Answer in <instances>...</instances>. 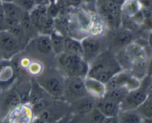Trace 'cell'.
I'll return each instance as SVG.
<instances>
[{"label":"cell","instance_id":"1","mask_svg":"<svg viewBox=\"0 0 152 123\" xmlns=\"http://www.w3.org/2000/svg\"><path fill=\"white\" fill-rule=\"evenodd\" d=\"M88 76L106 83L117 73L123 71L117 55L108 49L99 53L90 64Z\"/></svg>","mask_w":152,"mask_h":123},{"label":"cell","instance_id":"2","mask_svg":"<svg viewBox=\"0 0 152 123\" xmlns=\"http://www.w3.org/2000/svg\"><path fill=\"white\" fill-rule=\"evenodd\" d=\"M58 70L65 77L78 76L85 79L88 76L89 63L77 55L63 52L56 55Z\"/></svg>","mask_w":152,"mask_h":123},{"label":"cell","instance_id":"3","mask_svg":"<svg viewBox=\"0 0 152 123\" xmlns=\"http://www.w3.org/2000/svg\"><path fill=\"white\" fill-rule=\"evenodd\" d=\"M34 78L50 97L53 99L63 100L65 76L59 70L44 69L41 74Z\"/></svg>","mask_w":152,"mask_h":123},{"label":"cell","instance_id":"4","mask_svg":"<svg viewBox=\"0 0 152 123\" xmlns=\"http://www.w3.org/2000/svg\"><path fill=\"white\" fill-rule=\"evenodd\" d=\"M116 55L123 70L126 67L140 68L147 66L148 56L145 48L134 41Z\"/></svg>","mask_w":152,"mask_h":123},{"label":"cell","instance_id":"5","mask_svg":"<svg viewBox=\"0 0 152 123\" xmlns=\"http://www.w3.org/2000/svg\"><path fill=\"white\" fill-rule=\"evenodd\" d=\"M25 48L28 56L37 57L36 60H38V58H48L54 54L48 34L40 33L35 36L28 41Z\"/></svg>","mask_w":152,"mask_h":123},{"label":"cell","instance_id":"6","mask_svg":"<svg viewBox=\"0 0 152 123\" xmlns=\"http://www.w3.org/2000/svg\"><path fill=\"white\" fill-rule=\"evenodd\" d=\"M88 94L84 84V79L67 76L64 80L63 100L68 105Z\"/></svg>","mask_w":152,"mask_h":123},{"label":"cell","instance_id":"7","mask_svg":"<svg viewBox=\"0 0 152 123\" xmlns=\"http://www.w3.org/2000/svg\"><path fill=\"white\" fill-rule=\"evenodd\" d=\"M25 46L9 30L0 31V53L4 59H11Z\"/></svg>","mask_w":152,"mask_h":123},{"label":"cell","instance_id":"8","mask_svg":"<svg viewBox=\"0 0 152 123\" xmlns=\"http://www.w3.org/2000/svg\"><path fill=\"white\" fill-rule=\"evenodd\" d=\"M134 41V34L130 30L126 28H117L111 33L108 40V48L117 54L123 49Z\"/></svg>","mask_w":152,"mask_h":123},{"label":"cell","instance_id":"9","mask_svg":"<svg viewBox=\"0 0 152 123\" xmlns=\"http://www.w3.org/2000/svg\"><path fill=\"white\" fill-rule=\"evenodd\" d=\"M146 84L141 85L135 90H130L123 102L120 103V111L137 110L146 99L148 95Z\"/></svg>","mask_w":152,"mask_h":123},{"label":"cell","instance_id":"10","mask_svg":"<svg viewBox=\"0 0 152 123\" xmlns=\"http://www.w3.org/2000/svg\"><path fill=\"white\" fill-rule=\"evenodd\" d=\"M69 105L64 100L53 99L50 105L38 116L47 123H53L68 114Z\"/></svg>","mask_w":152,"mask_h":123},{"label":"cell","instance_id":"11","mask_svg":"<svg viewBox=\"0 0 152 123\" xmlns=\"http://www.w3.org/2000/svg\"><path fill=\"white\" fill-rule=\"evenodd\" d=\"M83 59L90 64L103 50V42L96 36H89L81 40Z\"/></svg>","mask_w":152,"mask_h":123},{"label":"cell","instance_id":"12","mask_svg":"<svg viewBox=\"0 0 152 123\" xmlns=\"http://www.w3.org/2000/svg\"><path fill=\"white\" fill-rule=\"evenodd\" d=\"M18 72L12 59L0 60V88L5 90L13 87L17 79Z\"/></svg>","mask_w":152,"mask_h":123},{"label":"cell","instance_id":"13","mask_svg":"<svg viewBox=\"0 0 152 123\" xmlns=\"http://www.w3.org/2000/svg\"><path fill=\"white\" fill-rule=\"evenodd\" d=\"M21 104L20 98L14 87L1 90L0 92V118L2 120L14 108Z\"/></svg>","mask_w":152,"mask_h":123},{"label":"cell","instance_id":"14","mask_svg":"<svg viewBox=\"0 0 152 123\" xmlns=\"http://www.w3.org/2000/svg\"><path fill=\"white\" fill-rule=\"evenodd\" d=\"M34 117L31 105L28 103H21L3 119H5L7 123H31Z\"/></svg>","mask_w":152,"mask_h":123},{"label":"cell","instance_id":"15","mask_svg":"<svg viewBox=\"0 0 152 123\" xmlns=\"http://www.w3.org/2000/svg\"><path fill=\"white\" fill-rule=\"evenodd\" d=\"M97 99L88 94L69 105V111L77 115H87L95 108Z\"/></svg>","mask_w":152,"mask_h":123},{"label":"cell","instance_id":"16","mask_svg":"<svg viewBox=\"0 0 152 123\" xmlns=\"http://www.w3.org/2000/svg\"><path fill=\"white\" fill-rule=\"evenodd\" d=\"M1 4L8 29L19 25L21 19L25 11L22 10L14 2H1Z\"/></svg>","mask_w":152,"mask_h":123},{"label":"cell","instance_id":"17","mask_svg":"<svg viewBox=\"0 0 152 123\" xmlns=\"http://www.w3.org/2000/svg\"><path fill=\"white\" fill-rule=\"evenodd\" d=\"M95 108L105 117L117 116L120 111V104L104 97L97 99Z\"/></svg>","mask_w":152,"mask_h":123},{"label":"cell","instance_id":"18","mask_svg":"<svg viewBox=\"0 0 152 123\" xmlns=\"http://www.w3.org/2000/svg\"><path fill=\"white\" fill-rule=\"evenodd\" d=\"M84 84L88 93L96 99L102 98L105 95L106 91L105 83L96 79L87 76L84 79Z\"/></svg>","mask_w":152,"mask_h":123},{"label":"cell","instance_id":"19","mask_svg":"<svg viewBox=\"0 0 152 123\" xmlns=\"http://www.w3.org/2000/svg\"><path fill=\"white\" fill-rule=\"evenodd\" d=\"M31 79H22L21 81L16 79V82L13 84L15 90L20 98L21 103L25 104L29 102V94L31 90ZM29 104V103H28Z\"/></svg>","mask_w":152,"mask_h":123},{"label":"cell","instance_id":"20","mask_svg":"<svg viewBox=\"0 0 152 123\" xmlns=\"http://www.w3.org/2000/svg\"><path fill=\"white\" fill-rule=\"evenodd\" d=\"M118 123H141L143 118L137 110L120 111L117 116Z\"/></svg>","mask_w":152,"mask_h":123},{"label":"cell","instance_id":"21","mask_svg":"<svg viewBox=\"0 0 152 123\" xmlns=\"http://www.w3.org/2000/svg\"><path fill=\"white\" fill-rule=\"evenodd\" d=\"M31 90H30L29 102H28V103L31 105H32L37 102H38L39 100L44 98L45 96H47L48 94L42 88V87L39 84V83L37 82V80H36V79L34 77L31 79Z\"/></svg>","mask_w":152,"mask_h":123},{"label":"cell","instance_id":"22","mask_svg":"<svg viewBox=\"0 0 152 123\" xmlns=\"http://www.w3.org/2000/svg\"><path fill=\"white\" fill-rule=\"evenodd\" d=\"M142 8L140 0H126L121 6V13L129 17H133Z\"/></svg>","mask_w":152,"mask_h":123},{"label":"cell","instance_id":"23","mask_svg":"<svg viewBox=\"0 0 152 123\" xmlns=\"http://www.w3.org/2000/svg\"><path fill=\"white\" fill-rule=\"evenodd\" d=\"M129 92V90L126 87H117V88L106 90L103 97L120 105V103L127 96Z\"/></svg>","mask_w":152,"mask_h":123},{"label":"cell","instance_id":"24","mask_svg":"<svg viewBox=\"0 0 152 123\" xmlns=\"http://www.w3.org/2000/svg\"><path fill=\"white\" fill-rule=\"evenodd\" d=\"M64 52L83 57V47L81 41L73 38H65Z\"/></svg>","mask_w":152,"mask_h":123},{"label":"cell","instance_id":"25","mask_svg":"<svg viewBox=\"0 0 152 123\" xmlns=\"http://www.w3.org/2000/svg\"><path fill=\"white\" fill-rule=\"evenodd\" d=\"M49 35H50L52 49L54 54L56 56L63 53L65 38H64L63 36L56 31H52Z\"/></svg>","mask_w":152,"mask_h":123},{"label":"cell","instance_id":"26","mask_svg":"<svg viewBox=\"0 0 152 123\" xmlns=\"http://www.w3.org/2000/svg\"><path fill=\"white\" fill-rule=\"evenodd\" d=\"M141 116L145 119L152 118V93H148L146 99L137 109Z\"/></svg>","mask_w":152,"mask_h":123},{"label":"cell","instance_id":"27","mask_svg":"<svg viewBox=\"0 0 152 123\" xmlns=\"http://www.w3.org/2000/svg\"><path fill=\"white\" fill-rule=\"evenodd\" d=\"M53 98L50 97L49 95H47L44 98H42V99L39 100L38 102L34 103V105H31V108H32L34 116H38L50 105V103L53 101Z\"/></svg>","mask_w":152,"mask_h":123},{"label":"cell","instance_id":"28","mask_svg":"<svg viewBox=\"0 0 152 123\" xmlns=\"http://www.w3.org/2000/svg\"><path fill=\"white\" fill-rule=\"evenodd\" d=\"M44 69L45 68L42 62L41 61L34 59V60L31 61L30 65H28V68L26 69V71L30 75L36 77L39 75V74H41L42 71H44Z\"/></svg>","mask_w":152,"mask_h":123},{"label":"cell","instance_id":"29","mask_svg":"<svg viewBox=\"0 0 152 123\" xmlns=\"http://www.w3.org/2000/svg\"><path fill=\"white\" fill-rule=\"evenodd\" d=\"M86 116H88V123H103L105 119V116L96 108Z\"/></svg>","mask_w":152,"mask_h":123},{"label":"cell","instance_id":"30","mask_svg":"<svg viewBox=\"0 0 152 123\" xmlns=\"http://www.w3.org/2000/svg\"><path fill=\"white\" fill-rule=\"evenodd\" d=\"M13 2L25 12H31L37 6L35 0H14Z\"/></svg>","mask_w":152,"mask_h":123},{"label":"cell","instance_id":"31","mask_svg":"<svg viewBox=\"0 0 152 123\" xmlns=\"http://www.w3.org/2000/svg\"><path fill=\"white\" fill-rule=\"evenodd\" d=\"M78 19L82 28L85 30H88L91 25V17H89L88 15L83 13V12H81L79 15Z\"/></svg>","mask_w":152,"mask_h":123},{"label":"cell","instance_id":"32","mask_svg":"<svg viewBox=\"0 0 152 123\" xmlns=\"http://www.w3.org/2000/svg\"><path fill=\"white\" fill-rule=\"evenodd\" d=\"M5 30H8V28H7V25L6 24L2 4H1V2L0 1V31H5Z\"/></svg>","mask_w":152,"mask_h":123},{"label":"cell","instance_id":"33","mask_svg":"<svg viewBox=\"0 0 152 123\" xmlns=\"http://www.w3.org/2000/svg\"><path fill=\"white\" fill-rule=\"evenodd\" d=\"M146 74L148 77H152V56L147 62Z\"/></svg>","mask_w":152,"mask_h":123},{"label":"cell","instance_id":"34","mask_svg":"<svg viewBox=\"0 0 152 123\" xmlns=\"http://www.w3.org/2000/svg\"><path fill=\"white\" fill-rule=\"evenodd\" d=\"M103 123H118V119L117 116L105 117Z\"/></svg>","mask_w":152,"mask_h":123},{"label":"cell","instance_id":"35","mask_svg":"<svg viewBox=\"0 0 152 123\" xmlns=\"http://www.w3.org/2000/svg\"><path fill=\"white\" fill-rule=\"evenodd\" d=\"M69 120H70V116L68 115V114H67V115H65V116H63L62 118L59 119V120H57V121L54 122H53V123H68Z\"/></svg>","mask_w":152,"mask_h":123},{"label":"cell","instance_id":"36","mask_svg":"<svg viewBox=\"0 0 152 123\" xmlns=\"http://www.w3.org/2000/svg\"><path fill=\"white\" fill-rule=\"evenodd\" d=\"M31 123H47V122H46L45 120H43L42 118H40L39 116H35Z\"/></svg>","mask_w":152,"mask_h":123},{"label":"cell","instance_id":"37","mask_svg":"<svg viewBox=\"0 0 152 123\" xmlns=\"http://www.w3.org/2000/svg\"><path fill=\"white\" fill-rule=\"evenodd\" d=\"M37 5H45L50 0H35Z\"/></svg>","mask_w":152,"mask_h":123},{"label":"cell","instance_id":"38","mask_svg":"<svg viewBox=\"0 0 152 123\" xmlns=\"http://www.w3.org/2000/svg\"><path fill=\"white\" fill-rule=\"evenodd\" d=\"M148 46H149L150 49H151V50L152 51V31L150 32L149 35H148Z\"/></svg>","mask_w":152,"mask_h":123},{"label":"cell","instance_id":"39","mask_svg":"<svg viewBox=\"0 0 152 123\" xmlns=\"http://www.w3.org/2000/svg\"><path fill=\"white\" fill-rule=\"evenodd\" d=\"M109 1H112V2H114V3H115V4H118V5L122 6V4H123V3L125 2V1H126V0H109Z\"/></svg>","mask_w":152,"mask_h":123},{"label":"cell","instance_id":"40","mask_svg":"<svg viewBox=\"0 0 152 123\" xmlns=\"http://www.w3.org/2000/svg\"><path fill=\"white\" fill-rule=\"evenodd\" d=\"M143 120L145 123H152V118L145 119H143Z\"/></svg>","mask_w":152,"mask_h":123},{"label":"cell","instance_id":"41","mask_svg":"<svg viewBox=\"0 0 152 123\" xmlns=\"http://www.w3.org/2000/svg\"><path fill=\"white\" fill-rule=\"evenodd\" d=\"M1 2H13L14 0H0Z\"/></svg>","mask_w":152,"mask_h":123},{"label":"cell","instance_id":"42","mask_svg":"<svg viewBox=\"0 0 152 123\" xmlns=\"http://www.w3.org/2000/svg\"><path fill=\"white\" fill-rule=\"evenodd\" d=\"M0 123H7V122L6 121L5 119H2V120H1Z\"/></svg>","mask_w":152,"mask_h":123},{"label":"cell","instance_id":"43","mask_svg":"<svg viewBox=\"0 0 152 123\" xmlns=\"http://www.w3.org/2000/svg\"><path fill=\"white\" fill-rule=\"evenodd\" d=\"M1 59H3V57H2V56H1V53H0V60H1Z\"/></svg>","mask_w":152,"mask_h":123},{"label":"cell","instance_id":"44","mask_svg":"<svg viewBox=\"0 0 152 123\" xmlns=\"http://www.w3.org/2000/svg\"><path fill=\"white\" fill-rule=\"evenodd\" d=\"M141 123H145V122H144V120H143V121H142V122H141Z\"/></svg>","mask_w":152,"mask_h":123},{"label":"cell","instance_id":"45","mask_svg":"<svg viewBox=\"0 0 152 123\" xmlns=\"http://www.w3.org/2000/svg\"><path fill=\"white\" fill-rule=\"evenodd\" d=\"M1 88H0V92H1Z\"/></svg>","mask_w":152,"mask_h":123},{"label":"cell","instance_id":"46","mask_svg":"<svg viewBox=\"0 0 152 123\" xmlns=\"http://www.w3.org/2000/svg\"><path fill=\"white\" fill-rule=\"evenodd\" d=\"M1 118H0V122H1Z\"/></svg>","mask_w":152,"mask_h":123},{"label":"cell","instance_id":"47","mask_svg":"<svg viewBox=\"0 0 152 123\" xmlns=\"http://www.w3.org/2000/svg\"><path fill=\"white\" fill-rule=\"evenodd\" d=\"M151 82H152V80H151Z\"/></svg>","mask_w":152,"mask_h":123}]
</instances>
